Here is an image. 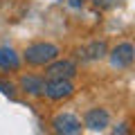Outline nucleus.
I'll return each mask as SVG.
<instances>
[{
	"instance_id": "obj_7",
	"label": "nucleus",
	"mask_w": 135,
	"mask_h": 135,
	"mask_svg": "<svg viewBox=\"0 0 135 135\" xmlns=\"http://www.w3.org/2000/svg\"><path fill=\"white\" fill-rule=\"evenodd\" d=\"M79 56L86 59V61L104 59V56H106V43H104V41H95V43H90L88 47H83L81 52H79Z\"/></svg>"
},
{
	"instance_id": "obj_3",
	"label": "nucleus",
	"mask_w": 135,
	"mask_h": 135,
	"mask_svg": "<svg viewBox=\"0 0 135 135\" xmlns=\"http://www.w3.org/2000/svg\"><path fill=\"white\" fill-rule=\"evenodd\" d=\"M52 126L56 133H63V135H74L81 131V122L77 119L74 115H70V113H61V115H56L52 119Z\"/></svg>"
},
{
	"instance_id": "obj_10",
	"label": "nucleus",
	"mask_w": 135,
	"mask_h": 135,
	"mask_svg": "<svg viewBox=\"0 0 135 135\" xmlns=\"http://www.w3.org/2000/svg\"><path fill=\"white\" fill-rule=\"evenodd\" d=\"M0 90L5 92V95H14V86H11V83H5V81H0Z\"/></svg>"
},
{
	"instance_id": "obj_8",
	"label": "nucleus",
	"mask_w": 135,
	"mask_h": 135,
	"mask_svg": "<svg viewBox=\"0 0 135 135\" xmlns=\"http://www.w3.org/2000/svg\"><path fill=\"white\" fill-rule=\"evenodd\" d=\"M20 59L11 47H0V68L2 70H18Z\"/></svg>"
},
{
	"instance_id": "obj_2",
	"label": "nucleus",
	"mask_w": 135,
	"mask_h": 135,
	"mask_svg": "<svg viewBox=\"0 0 135 135\" xmlns=\"http://www.w3.org/2000/svg\"><path fill=\"white\" fill-rule=\"evenodd\" d=\"M72 92H74V86L70 83V79H50V81H45V95L54 101L65 99Z\"/></svg>"
},
{
	"instance_id": "obj_11",
	"label": "nucleus",
	"mask_w": 135,
	"mask_h": 135,
	"mask_svg": "<svg viewBox=\"0 0 135 135\" xmlns=\"http://www.w3.org/2000/svg\"><path fill=\"white\" fill-rule=\"evenodd\" d=\"M70 5H72V7H79V5H83V0H70Z\"/></svg>"
},
{
	"instance_id": "obj_1",
	"label": "nucleus",
	"mask_w": 135,
	"mask_h": 135,
	"mask_svg": "<svg viewBox=\"0 0 135 135\" xmlns=\"http://www.w3.org/2000/svg\"><path fill=\"white\" fill-rule=\"evenodd\" d=\"M59 56V47L52 43H34L25 50V59L29 65H47Z\"/></svg>"
},
{
	"instance_id": "obj_6",
	"label": "nucleus",
	"mask_w": 135,
	"mask_h": 135,
	"mask_svg": "<svg viewBox=\"0 0 135 135\" xmlns=\"http://www.w3.org/2000/svg\"><path fill=\"white\" fill-rule=\"evenodd\" d=\"M108 122H110V117L104 108H92L86 113V126L90 131H104L108 126Z\"/></svg>"
},
{
	"instance_id": "obj_5",
	"label": "nucleus",
	"mask_w": 135,
	"mask_h": 135,
	"mask_svg": "<svg viewBox=\"0 0 135 135\" xmlns=\"http://www.w3.org/2000/svg\"><path fill=\"white\" fill-rule=\"evenodd\" d=\"M133 59H135V50H133L131 43L117 45V47L113 50V54H110V63L115 68H128L131 63H133Z\"/></svg>"
},
{
	"instance_id": "obj_9",
	"label": "nucleus",
	"mask_w": 135,
	"mask_h": 135,
	"mask_svg": "<svg viewBox=\"0 0 135 135\" xmlns=\"http://www.w3.org/2000/svg\"><path fill=\"white\" fill-rule=\"evenodd\" d=\"M20 86L29 95H45V79H41V77H23Z\"/></svg>"
},
{
	"instance_id": "obj_4",
	"label": "nucleus",
	"mask_w": 135,
	"mask_h": 135,
	"mask_svg": "<svg viewBox=\"0 0 135 135\" xmlns=\"http://www.w3.org/2000/svg\"><path fill=\"white\" fill-rule=\"evenodd\" d=\"M47 77L50 79H72L77 74V65L72 61H50L47 63Z\"/></svg>"
}]
</instances>
